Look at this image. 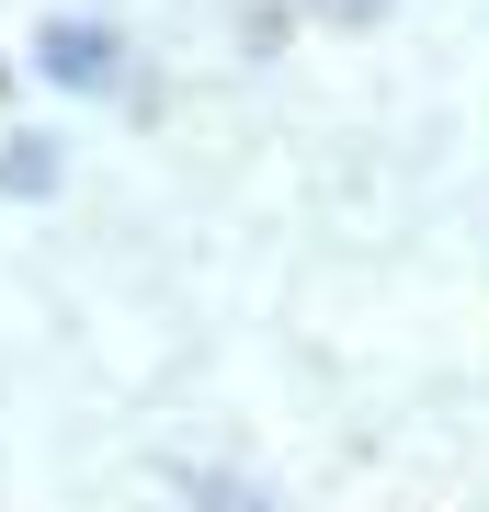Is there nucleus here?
Here are the masks:
<instances>
[{
	"label": "nucleus",
	"mask_w": 489,
	"mask_h": 512,
	"mask_svg": "<svg viewBox=\"0 0 489 512\" xmlns=\"http://www.w3.org/2000/svg\"><path fill=\"white\" fill-rule=\"evenodd\" d=\"M35 57H46V80H69V92H103V80H114V35H103V23H46Z\"/></svg>",
	"instance_id": "1"
}]
</instances>
